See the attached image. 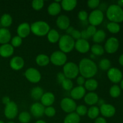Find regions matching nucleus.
<instances>
[{
    "label": "nucleus",
    "instance_id": "1",
    "mask_svg": "<svg viewBox=\"0 0 123 123\" xmlns=\"http://www.w3.org/2000/svg\"><path fill=\"white\" fill-rule=\"evenodd\" d=\"M79 74L85 79H90L95 76L98 72L97 64L91 59L84 58L79 61Z\"/></svg>",
    "mask_w": 123,
    "mask_h": 123
},
{
    "label": "nucleus",
    "instance_id": "14",
    "mask_svg": "<svg viewBox=\"0 0 123 123\" xmlns=\"http://www.w3.org/2000/svg\"><path fill=\"white\" fill-rule=\"evenodd\" d=\"M90 48V44L88 40L80 38L75 41L74 49L80 54H86L89 52Z\"/></svg>",
    "mask_w": 123,
    "mask_h": 123
},
{
    "label": "nucleus",
    "instance_id": "23",
    "mask_svg": "<svg viewBox=\"0 0 123 123\" xmlns=\"http://www.w3.org/2000/svg\"><path fill=\"white\" fill-rule=\"evenodd\" d=\"M12 39V34L9 30L5 28H0V44H4L9 43Z\"/></svg>",
    "mask_w": 123,
    "mask_h": 123
},
{
    "label": "nucleus",
    "instance_id": "24",
    "mask_svg": "<svg viewBox=\"0 0 123 123\" xmlns=\"http://www.w3.org/2000/svg\"><path fill=\"white\" fill-rule=\"evenodd\" d=\"M61 9L62 8L60 3L54 1L49 5L48 7V12L49 15L55 16L60 14Z\"/></svg>",
    "mask_w": 123,
    "mask_h": 123
},
{
    "label": "nucleus",
    "instance_id": "51",
    "mask_svg": "<svg viewBox=\"0 0 123 123\" xmlns=\"http://www.w3.org/2000/svg\"><path fill=\"white\" fill-rule=\"evenodd\" d=\"M94 123H107V121L105 118L103 117H98L97 118L95 119Z\"/></svg>",
    "mask_w": 123,
    "mask_h": 123
},
{
    "label": "nucleus",
    "instance_id": "40",
    "mask_svg": "<svg viewBox=\"0 0 123 123\" xmlns=\"http://www.w3.org/2000/svg\"><path fill=\"white\" fill-rule=\"evenodd\" d=\"M44 5V1L43 0H34L31 2V6L34 10L39 11L43 8Z\"/></svg>",
    "mask_w": 123,
    "mask_h": 123
},
{
    "label": "nucleus",
    "instance_id": "46",
    "mask_svg": "<svg viewBox=\"0 0 123 123\" xmlns=\"http://www.w3.org/2000/svg\"><path fill=\"white\" fill-rule=\"evenodd\" d=\"M86 31L87 32V34H88V36H90V37H92L94 36V35L96 34V32H97V30L96 28V26H92V25H89L87 27V28L86 29Z\"/></svg>",
    "mask_w": 123,
    "mask_h": 123
},
{
    "label": "nucleus",
    "instance_id": "13",
    "mask_svg": "<svg viewBox=\"0 0 123 123\" xmlns=\"http://www.w3.org/2000/svg\"><path fill=\"white\" fill-rule=\"evenodd\" d=\"M100 114H102L103 117L104 118H111L114 116L116 112L115 108L111 104L105 103L99 108Z\"/></svg>",
    "mask_w": 123,
    "mask_h": 123
},
{
    "label": "nucleus",
    "instance_id": "58",
    "mask_svg": "<svg viewBox=\"0 0 123 123\" xmlns=\"http://www.w3.org/2000/svg\"><path fill=\"white\" fill-rule=\"evenodd\" d=\"M120 86H121V89H123V79H122V80H121V84H120Z\"/></svg>",
    "mask_w": 123,
    "mask_h": 123
},
{
    "label": "nucleus",
    "instance_id": "59",
    "mask_svg": "<svg viewBox=\"0 0 123 123\" xmlns=\"http://www.w3.org/2000/svg\"><path fill=\"white\" fill-rule=\"evenodd\" d=\"M7 123H15L13 122V121H8Z\"/></svg>",
    "mask_w": 123,
    "mask_h": 123
},
{
    "label": "nucleus",
    "instance_id": "16",
    "mask_svg": "<svg viewBox=\"0 0 123 123\" xmlns=\"http://www.w3.org/2000/svg\"><path fill=\"white\" fill-rule=\"evenodd\" d=\"M86 94V90L84 86H77L73 88L70 91L71 98L74 100H80Z\"/></svg>",
    "mask_w": 123,
    "mask_h": 123
},
{
    "label": "nucleus",
    "instance_id": "57",
    "mask_svg": "<svg viewBox=\"0 0 123 123\" xmlns=\"http://www.w3.org/2000/svg\"><path fill=\"white\" fill-rule=\"evenodd\" d=\"M35 123H47L46 121H44V120H37V121H36Z\"/></svg>",
    "mask_w": 123,
    "mask_h": 123
},
{
    "label": "nucleus",
    "instance_id": "47",
    "mask_svg": "<svg viewBox=\"0 0 123 123\" xmlns=\"http://www.w3.org/2000/svg\"><path fill=\"white\" fill-rule=\"evenodd\" d=\"M70 36L72 37V38H73L74 41L78 40L80 39V38H81L80 31L78 30H76V29H74V30H73V31L72 32V34H71Z\"/></svg>",
    "mask_w": 123,
    "mask_h": 123
},
{
    "label": "nucleus",
    "instance_id": "37",
    "mask_svg": "<svg viewBox=\"0 0 123 123\" xmlns=\"http://www.w3.org/2000/svg\"><path fill=\"white\" fill-rule=\"evenodd\" d=\"M121 88L116 84L112 85L109 90V94L112 98L118 97L121 94Z\"/></svg>",
    "mask_w": 123,
    "mask_h": 123
},
{
    "label": "nucleus",
    "instance_id": "30",
    "mask_svg": "<svg viewBox=\"0 0 123 123\" xmlns=\"http://www.w3.org/2000/svg\"><path fill=\"white\" fill-rule=\"evenodd\" d=\"M106 37V34L105 31H103V30H98L92 36V40L94 42L95 44H99L104 42Z\"/></svg>",
    "mask_w": 123,
    "mask_h": 123
},
{
    "label": "nucleus",
    "instance_id": "28",
    "mask_svg": "<svg viewBox=\"0 0 123 123\" xmlns=\"http://www.w3.org/2000/svg\"><path fill=\"white\" fill-rule=\"evenodd\" d=\"M36 62L38 66L44 67L50 63V58L45 54H39L36 58Z\"/></svg>",
    "mask_w": 123,
    "mask_h": 123
},
{
    "label": "nucleus",
    "instance_id": "38",
    "mask_svg": "<svg viewBox=\"0 0 123 123\" xmlns=\"http://www.w3.org/2000/svg\"><path fill=\"white\" fill-rule=\"evenodd\" d=\"M98 67L102 70H108L111 68V62L107 58H103L100 61Z\"/></svg>",
    "mask_w": 123,
    "mask_h": 123
},
{
    "label": "nucleus",
    "instance_id": "10",
    "mask_svg": "<svg viewBox=\"0 0 123 123\" xmlns=\"http://www.w3.org/2000/svg\"><path fill=\"white\" fill-rule=\"evenodd\" d=\"M4 114L8 120H13L18 114V106L13 101H11L8 104L5 106Z\"/></svg>",
    "mask_w": 123,
    "mask_h": 123
},
{
    "label": "nucleus",
    "instance_id": "21",
    "mask_svg": "<svg viewBox=\"0 0 123 123\" xmlns=\"http://www.w3.org/2000/svg\"><path fill=\"white\" fill-rule=\"evenodd\" d=\"M14 48L10 43L0 46V56L2 58H8L13 55Z\"/></svg>",
    "mask_w": 123,
    "mask_h": 123
},
{
    "label": "nucleus",
    "instance_id": "3",
    "mask_svg": "<svg viewBox=\"0 0 123 123\" xmlns=\"http://www.w3.org/2000/svg\"><path fill=\"white\" fill-rule=\"evenodd\" d=\"M31 32L35 36L43 37L47 36L50 30L49 24L45 21L38 20L33 22L30 25Z\"/></svg>",
    "mask_w": 123,
    "mask_h": 123
},
{
    "label": "nucleus",
    "instance_id": "35",
    "mask_svg": "<svg viewBox=\"0 0 123 123\" xmlns=\"http://www.w3.org/2000/svg\"><path fill=\"white\" fill-rule=\"evenodd\" d=\"M31 119V115L26 111L22 112L18 116V120L20 123H29Z\"/></svg>",
    "mask_w": 123,
    "mask_h": 123
},
{
    "label": "nucleus",
    "instance_id": "5",
    "mask_svg": "<svg viewBox=\"0 0 123 123\" xmlns=\"http://www.w3.org/2000/svg\"><path fill=\"white\" fill-rule=\"evenodd\" d=\"M62 73L66 78L69 79H75L79 74L78 65L74 62H67L63 66Z\"/></svg>",
    "mask_w": 123,
    "mask_h": 123
},
{
    "label": "nucleus",
    "instance_id": "2",
    "mask_svg": "<svg viewBox=\"0 0 123 123\" xmlns=\"http://www.w3.org/2000/svg\"><path fill=\"white\" fill-rule=\"evenodd\" d=\"M108 20L112 22L118 23L123 22V10L117 4H112L107 8L106 12Z\"/></svg>",
    "mask_w": 123,
    "mask_h": 123
},
{
    "label": "nucleus",
    "instance_id": "9",
    "mask_svg": "<svg viewBox=\"0 0 123 123\" xmlns=\"http://www.w3.org/2000/svg\"><path fill=\"white\" fill-rule=\"evenodd\" d=\"M25 77L32 84L38 83L42 79V74L40 72L33 67H30L25 70Z\"/></svg>",
    "mask_w": 123,
    "mask_h": 123
},
{
    "label": "nucleus",
    "instance_id": "17",
    "mask_svg": "<svg viewBox=\"0 0 123 123\" xmlns=\"http://www.w3.org/2000/svg\"><path fill=\"white\" fill-rule=\"evenodd\" d=\"M18 36L22 38H25L30 35L31 32V27L30 25L27 22L21 23L18 26L16 30Z\"/></svg>",
    "mask_w": 123,
    "mask_h": 123
},
{
    "label": "nucleus",
    "instance_id": "41",
    "mask_svg": "<svg viewBox=\"0 0 123 123\" xmlns=\"http://www.w3.org/2000/svg\"><path fill=\"white\" fill-rule=\"evenodd\" d=\"M88 109L86 106L84 105H80L79 106H77L76 109L75 110V112L79 115V117H84L87 114Z\"/></svg>",
    "mask_w": 123,
    "mask_h": 123
},
{
    "label": "nucleus",
    "instance_id": "18",
    "mask_svg": "<svg viewBox=\"0 0 123 123\" xmlns=\"http://www.w3.org/2000/svg\"><path fill=\"white\" fill-rule=\"evenodd\" d=\"M25 65V61L20 56H14L10 61V66L14 70L18 71L21 70Z\"/></svg>",
    "mask_w": 123,
    "mask_h": 123
},
{
    "label": "nucleus",
    "instance_id": "48",
    "mask_svg": "<svg viewBox=\"0 0 123 123\" xmlns=\"http://www.w3.org/2000/svg\"><path fill=\"white\" fill-rule=\"evenodd\" d=\"M66 76H64V73L62 72H59L57 74H56V80H57L58 83L61 84L62 82L66 79Z\"/></svg>",
    "mask_w": 123,
    "mask_h": 123
},
{
    "label": "nucleus",
    "instance_id": "25",
    "mask_svg": "<svg viewBox=\"0 0 123 123\" xmlns=\"http://www.w3.org/2000/svg\"><path fill=\"white\" fill-rule=\"evenodd\" d=\"M77 4L78 2L76 0H62L60 4L62 10L66 12H70L74 9Z\"/></svg>",
    "mask_w": 123,
    "mask_h": 123
},
{
    "label": "nucleus",
    "instance_id": "60",
    "mask_svg": "<svg viewBox=\"0 0 123 123\" xmlns=\"http://www.w3.org/2000/svg\"><path fill=\"white\" fill-rule=\"evenodd\" d=\"M0 123H5L4 122V121H1V120H0Z\"/></svg>",
    "mask_w": 123,
    "mask_h": 123
},
{
    "label": "nucleus",
    "instance_id": "56",
    "mask_svg": "<svg viewBox=\"0 0 123 123\" xmlns=\"http://www.w3.org/2000/svg\"><path fill=\"white\" fill-rule=\"evenodd\" d=\"M119 7H123V0H120V1H117V4Z\"/></svg>",
    "mask_w": 123,
    "mask_h": 123
},
{
    "label": "nucleus",
    "instance_id": "22",
    "mask_svg": "<svg viewBox=\"0 0 123 123\" xmlns=\"http://www.w3.org/2000/svg\"><path fill=\"white\" fill-rule=\"evenodd\" d=\"M99 97L98 94L95 92H89L84 96V102L86 105L89 106H95L98 102Z\"/></svg>",
    "mask_w": 123,
    "mask_h": 123
},
{
    "label": "nucleus",
    "instance_id": "36",
    "mask_svg": "<svg viewBox=\"0 0 123 123\" xmlns=\"http://www.w3.org/2000/svg\"><path fill=\"white\" fill-rule=\"evenodd\" d=\"M106 27L108 31L112 34L118 33L120 32V29H121L120 25L118 24L115 22H112L108 23Z\"/></svg>",
    "mask_w": 123,
    "mask_h": 123
},
{
    "label": "nucleus",
    "instance_id": "39",
    "mask_svg": "<svg viewBox=\"0 0 123 123\" xmlns=\"http://www.w3.org/2000/svg\"><path fill=\"white\" fill-rule=\"evenodd\" d=\"M62 88L66 91H71L73 88V83L71 79L66 78L61 84Z\"/></svg>",
    "mask_w": 123,
    "mask_h": 123
},
{
    "label": "nucleus",
    "instance_id": "43",
    "mask_svg": "<svg viewBox=\"0 0 123 123\" xmlns=\"http://www.w3.org/2000/svg\"><path fill=\"white\" fill-rule=\"evenodd\" d=\"M44 114L48 117H53L56 114V110L53 106L46 107L44 109Z\"/></svg>",
    "mask_w": 123,
    "mask_h": 123
},
{
    "label": "nucleus",
    "instance_id": "52",
    "mask_svg": "<svg viewBox=\"0 0 123 123\" xmlns=\"http://www.w3.org/2000/svg\"><path fill=\"white\" fill-rule=\"evenodd\" d=\"M10 102V97L8 96H4V97H3L2 98V103L4 105H5V106L8 104Z\"/></svg>",
    "mask_w": 123,
    "mask_h": 123
},
{
    "label": "nucleus",
    "instance_id": "49",
    "mask_svg": "<svg viewBox=\"0 0 123 123\" xmlns=\"http://www.w3.org/2000/svg\"><path fill=\"white\" fill-rule=\"evenodd\" d=\"M85 79L82 76H79L76 78V83L78 86H84L85 82Z\"/></svg>",
    "mask_w": 123,
    "mask_h": 123
},
{
    "label": "nucleus",
    "instance_id": "34",
    "mask_svg": "<svg viewBox=\"0 0 123 123\" xmlns=\"http://www.w3.org/2000/svg\"><path fill=\"white\" fill-rule=\"evenodd\" d=\"M92 54L95 56H101L105 53L104 48L100 44H94L90 48Z\"/></svg>",
    "mask_w": 123,
    "mask_h": 123
},
{
    "label": "nucleus",
    "instance_id": "8",
    "mask_svg": "<svg viewBox=\"0 0 123 123\" xmlns=\"http://www.w3.org/2000/svg\"><path fill=\"white\" fill-rule=\"evenodd\" d=\"M60 107L64 112L70 114L75 112L77 104L71 97H64L60 102Z\"/></svg>",
    "mask_w": 123,
    "mask_h": 123
},
{
    "label": "nucleus",
    "instance_id": "54",
    "mask_svg": "<svg viewBox=\"0 0 123 123\" xmlns=\"http://www.w3.org/2000/svg\"><path fill=\"white\" fill-rule=\"evenodd\" d=\"M105 103V100L103 99H102V98H99L98 99V102H97V104L98 105V106H99L100 107L101 106H102L103 105H104Z\"/></svg>",
    "mask_w": 123,
    "mask_h": 123
},
{
    "label": "nucleus",
    "instance_id": "50",
    "mask_svg": "<svg viewBox=\"0 0 123 123\" xmlns=\"http://www.w3.org/2000/svg\"><path fill=\"white\" fill-rule=\"evenodd\" d=\"M80 35H81V38L82 39L86 40H88L89 39V38H90V36H88V34L86 32V30H82V31H80Z\"/></svg>",
    "mask_w": 123,
    "mask_h": 123
},
{
    "label": "nucleus",
    "instance_id": "44",
    "mask_svg": "<svg viewBox=\"0 0 123 123\" xmlns=\"http://www.w3.org/2000/svg\"><path fill=\"white\" fill-rule=\"evenodd\" d=\"M99 0H89L87 2V6L89 8L91 9H96L100 6Z\"/></svg>",
    "mask_w": 123,
    "mask_h": 123
},
{
    "label": "nucleus",
    "instance_id": "45",
    "mask_svg": "<svg viewBox=\"0 0 123 123\" xmlns=\"http://www.w3.org/2000/svg\"><path fill=\"white\" fill-rule=\"evenodd\" d=\"M78 19L82 22H85L88 20V14L85 10H80L79 11L78 14Z\"/></svg>",
    "mask_w": 123,
    "mask_h": 123
},
{
    "label": "nucleus",
    "instance_id": "53",
    "mask_svg": "<svg viewBox=\"0 0 123 123\" xmlns=\"http://www.w3.org/2000/svg\"><path fill=\"white\" fill-rule=\"evenodd\" d=\"M74 30V28L73 27V26H70L67 29V30H66V34H67V35H70L71 34H72V32H73V30Z\"/></svg>",
    "mask_w": 123,
    "mask_h": 123
},
{
    "label": "nucleus",
    "instance_id": "4",
    "mask_svg": "<svg viewBox=\"0 0 123 123\" xmlns=\"http://www.w3.org/2000/svg\"><path fill=\"white\" fill-rule=\"evenodd\" d=\"M75 41L70 36L64 34L60 37L58 41V46L60 50L64 54H68L74 49Z\"/></svg>",
    "mask_w": 123,
    "mask_h": 123
},
{
    "label": "nucleus",
    "instance_id": "33",
    "mask_svg": "<svg viewBox=\"0 0 123 123\" xmlns=\"http://www.w3.org/2000/svg\"><path fill=\"white\" fill-rule=\"evenodd\" d=\"M87 116L91 120H95L99 117L100 109L97 106H92L88 109Z\"/></svg>",
    "mask_w": 123,
    "mask_h": 123
},
{
    "label": "nucleus",
    "instance_id": "42",
    "mask_svg": "<svg viewBox=\"0 0 123 123\" xmlns=\"http://www.w3.org/2000/svg\"><path fill=\"white\" fill-rule=\"evenodd\" d=\"M10 41L11 45H12L14 48L19 47L21 45L22 43V38L18 36H14V37H12Z\"/></svg>",
    "mask_w": 123,
    "mask_h": 123
},
{
    "label": "nucleus",
    "instance_id": "11",
    "mask_svg": "<svg viewBox=\"0 0 123 123\" xmlns=\"http://www.w3.org/2000/svg\"><path fill=\"white\" fill-rule=\"evenodd\" d=\"M120 46L119 40L114 37H111L108 38L105 44V51L108 54H112L118 50Z\"/></svg>",
    "mask_w": 123,
    "mask_h": 123
},
{
    "label": "nucleus",
    "instance_id": "15",
    "mask_svg": "<svg viewBox=\"0 0 123 123\" xmlns=\"http://www.w3.org/2000/svg\"><path fill=\"white\" fill-rule=\"evenodd\" d=\"M45 107L41 103L36 102L31 105L30 107V112L34 117L40 118L43 116Z\"/></svg>",
    "mask_w": 123,
    "mask_h": 123
},
{
    "label": "nucleus",
    "instance_id": "55",
    "mask_svg": "<svg viewBox=\"0 0 123 123\" xmlns=\"http://www.w3.org/2000/svg\"><path fill=\"white\" fill-rule=\"evenodd\" d=\"M118 62H119V63H120V65H121V66H123V54H122V55H120V57H119Z\"/></svg>",
    "mask_w": 123,
    "mask_h": 123
},
{
    "label": "nucleus",
    "instance_id": "31",
    "mask_svg": "<svg viewBox=\"0 0 123 123\" xmlns=\"http://www.w3.org/2000/svg\"><path fill=\"white\" fill-rule=\"evenodd\" d=\"M80 117L75 112L68 114L64 119L63 123H79Z\"/></svg>",
    "mask_w": 123,
    "mask_h": 123
},
{
    "label": "nucleus",
    "instance_id": "6",
    "mask_svg": "<svg viewBox=\"0 0 123 123\" xmlns=\"http://www.w3.org/2000/svg\"><path fill=\"white\" fill-rule=\"evenodd\" d=\"M104 19V13L100 9L93 10L88 14V20L90 25L92 26H97L100 25Z\"/></svg>",
    "mask_w": 123,
    "mask_h": 123
},
{
    "label": "nucleus",
    "instance_id": "27",
    "mask_svg": "<svg viewBox=\"0 0 123 123\" xmlns=\"http://www.w3.org/2000/svg\"><path fill=\"white\" fill-rule=\"evenodd\" d=\"M12 23H13V18L10 14L8 13H4L1 16L0 18V24L2 28H7L10 27L12 25Z\"/></svg>",
    "mask_w": 123,
    "mask_h": 123
},
{
    "label": "nucleus",
    "instance_id": "32",
    "mask_svg": "<svg viewBox=\"0 0 123 123\" xmlns=\"http://www.w3.org/2000/svg\"><path fill=\"white\" fill-rule=\"evenodd\" d=\"M43 94L44 91L42 88H41L40 86H36L31 90L30 95L31 98L34 100H39L41 99Z\"/></svg>",
    "mask_w": 123,
    "mask_h": 123
},
{
    "label": "nucleus",
    "instance_id": "12",
    "mask_svg": "<svg viewBox=\"0 0 123 123\" xmlns=\"http://www.w3.org/2000/svg\"><path fill=\"white\" fill-rule=\"evenodd\" d=\"M107 76L111 82L114 84H118L123 79V73L118 68L111 67L108 70Z\"/></svg>",
    "mask_w": 123,
    "mask_h": 123
},
{
    "label": "nucleus",
    "instance_id": "29",
    "mask_svg": "<svg viewBox=\"0 0 123 123\" xmlns=\"http://www.w3.org/2000/svg\"><path fill=\"white\" fill-rule=\"evenodd\" d=\"M47 38L48 41L51 43H56L58 42L60 36L58 31L55 29H50L47 34Z\"/></svg>",
    "mask_w": 123,
    "mask_h": 123
},
{
    "label": "nucleus",
    "instance_id": "20",
    "mask_svg": "<svg viewBox=\"0 0 123 123\" xmlns=\"http://www.w3.org/2000/svg\"><path fill=\"white\" fill-rule=\"evenodd\" d=\"M55 100V96L52 92H44L40 99V103L44 107L51 106Z\"/></svg>",
    "mask_w": 123,
    "mask_h": 123
},
{
    "label": "nucleus",
    "instance_id": "61",
    "mask_svg": "<svg viewBox=\"0 0 123 123\" xmlns=\"http://www.w3.org/2000/svg\"><path fill=\"white\" fill-rule=\"evenodd\" d=\"M1 24H0V28H1Z\"/></svg>",
    "mask_w": 123,
    "mask_h": 123
},
{
    "label": "nucleus",
    "instance_id": "26",
    "mask_svg": "<svg viewBox=\"0 0 123 123\" xmlns=\"http://www.w3.org/2000/svg\"><path fill=\"white\" fill-rule=\"evenodd\" d=\"M98 86V83L97 80L93 78L86 79L84 85L86 91L87 90L89 92H94L95 90H97Z\"/></svg>",
    "mask_w": 123,
    "mask_h": 123
},
{
    "label": "nucleus",
    "instance_id": "19",
    "mask_svg": "<svg viewBox=\"0 0 123 123\" xmlns=\"http://www.w3.org/2000/svg\"><path fill=\"white\" fill-rule=\"evenodd\" d=\"M56 26L61 30H66L70 25V20L67 16L61 14L57 18L56 20Z\"/></svg>",
    "mask_w": 123,
    "mask_h": 123
},
{
    "label": "nucleus",
    "instance_id": "7",
    "mask_svg": "<svg viewBox=\"0 0 123 123\" xmlns=\"http://www.w3.org/2000/svg\"><path fill=\"white\" fill-rule=\"evenodd\" d=\"M49 58L50 62L56 66H64L67 61V55L61 50H56L54 52Z\"/></svg>",
    "mask_w": 123,
    "mask_h": 123
}]
</instances>
